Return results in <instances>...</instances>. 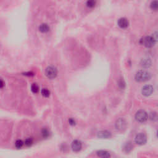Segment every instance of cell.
Returning <instances> with one entry per match:
<instances>
[{
  "instance_id": "6da1fadb",
  "label": "cell",
  "mask_w": 158,
  "mask_h": 158,
  "mask_svg": "<svg viewBox=\"0 0 158 158\" xmlns=\"http://www.w3.org/2000/svg\"><path fill=\"white\" fill-rule=\"evenodd\" d=\"M151 78V74L146 70H141L136 73L135 79L138 82H145L150 80Z\"/></svg>"
},
{
  "instance_id": "7a4b0ae2",
  "label": "cell",
  "mask_w": 158,
  "mask_h": 158,
  "mask_svg": "<svg viewBox=\"0 0 158 158\" xmlns=\"http://www.w3.org/2000/svg\"><path fill=\"white\" fill-rule=\"evenodd\" d=\"M140 43L148 48H152L155 46L156 41L154 40L152 36H146L140 40Z\"/></svg>"
},
{
  "instance_id": "3957f363",
  "label": "cell",
  "mask_w": 158,
  "mask_h": 158,
  "mask_svg": "<svg viewBox=\"0 0 158 158\" xmlns=\"http://www.w3.org/2000/svg\"><path fill=\"white\" fill-rule=\"evenodd\" d=\"M148 119V115L146 112L144 110H139L135 114V119L137 122L140 123H144Z\"/></svg>"
},
{
  "instance_id": "277c9868",
  "label": "cell",
  "mask_w": 158,
  "mask_h": 158,
  "mask_svg": "<svg viewBox=\"0 0 158 158\" xmlns=\"http://www.w3.org/2000/svg\"><path fill=\"white\" fill-rule=\"evenodd\" d=\"M45 75L48 79H53L56 77L58 70L54 66H48L45 70Z\"/></svg>"
},
{
  "instance_id": "5b68a950",
  "label": "cell",
  "mask_w": 158,
  "mask_h": 158,
  "mask_svg": "<svg viewBox=\"0 0 158 158\" xmlns=\"http://www.w3.org/2000/svg\"><path fill=\"white\" fill-rule=\"evenodd\" d=\"M135 141L137 145H143L146 144L147 141V136L143 133H140L135 136Z\"/></svg>"
},
{
  "instance_id": "8992f818",
  "label": "cell",
  "mask_w": 158,
  "mask_h": 158,
  "mask_svg": "<svg viewBox=\"0 0 158 158\" xmlns=\"http://www.w3.org/2000/svg\"><path fill=\"white\" fill-rule=\"evenodd\" d=\"M115 129L119 131H122V130H124L127 127V122L125 121V119H122V118H120V119H117L115 122Z\"/></svg>"
},
{
  "instance_id": "52a82bcc",
  "label": "cell",
  "mask_w": 158,
  "mask_h": 158,
  "mask_svg": "<svg viewBox=\"0 0 158 158\" xmlns=\"http://www.w3.org/2000/svg\"><path fill=\"white\" fill-rule=\"evenodd\" d=\"M153 91L154 88L152 85H146L144 86L142 88L141 93L145 96H149L152 94V93H153Z\"/></svg>"
},
{
  "instance_id": "ba28073f",
  "label": "cell",
  "mask_w": 158,
  "mask_h": 158,
  "mask_svg": "<svg viewBox=\"0 0 158 158\" xmlns=\"http://www.w3.org/2000/svg\"><path fill=\"white\" fill-rule=\"evenodd\" d=\"M82 147V143L78 140H75L72 141L71 144V148L75 152H79L81 150Z\"/></svg>"
},
{
  "instance_id": "9c48e42d",
  "label": "cell",
  "mask_w": 158,
  "mask_h": 158,
  "mask_svg": "<svg viewBox=\"0 0 158 158\" xmlns=\"http://www.w3.org/2000/svg\"><path fill=\"white\" fill-rule=\"evenodd\" d=\"M98 138L101 139H108L110 138L112 136V134L108 130H102V131L99 132L97 135Z\"/></svg>"
},
{
  "instance_id": "30bf717a",
  "label": "cell",
  "mask_w": 158,
  "mask_h": 158,
  "mask_svg": "<svg viewBox=\"0 0 158 158\" xmlns=\"http://www.w3.org/2000/svg\"><path fill=\"white\" fill-rule=\"evenodd\" d=\"M118 25L121 28H127L129 27V22L127 19L125 18V17H122V18L119 19V21L117 22Z\"/></svg>"
},
{
  "instance_id": "8fae6325",
  "label": "cell",
  "mask_w": 158,
  "mask_h": 158,
  "mask_svg": "<svg viewBox=\"0 0 158 158\" xmlns=\"http://www.w3.org/2000/svg\"><path fill=\"white\" fill-rule=\"evenodd\" d=\"M152 62L150 58H143L140 62L141 66L143 68H149L151 66Z\"/></svg>"
},
{
  "instance_id": "7c38bea8",
  "label": "cell",
  "mask_w": 158,
  "mask_h": 158,
  "mask_svg": "<svg viewBox=\"0 0 158 158\" xmlns=\"http://www.w3.org/2000/svg\"><path fill=\"white\" fill-rule=\"evenodd\" d=\"M134 148V145L131 141H127L123 146V151L125 153H130Z\"/></svg>"
},
{
  "instance_id": "4fadbf2b",
  "label": "cell",
  "mask_w": 158,
  "mask_h": 158,
  "mask_svg": "<svg viewBox=\"0 0 158 158\" xmlns=\"http://www.w3.org/2000/svg\"><path fill=\"white\" fill-rule=\"evenodd\" d=\"M96 155L98 156L103 158H108L111 157V155L108 151L105 150H99L96 152Z\"/></svg>"
},
{
  "instance_id": "5bb4252c",
  "label": "cell",
  "mask_w": 158,
  "mask_h": 158,
  "mask_svg": "<svg viewBox=\"0 0 158 158\" xmlns=\"http://www.w3.org/2000/svg\"><path fill=\"white\" fill-rule=\"evenodd\" d=\"M148 119L150 120L153 122H156L158 120V113L155 111H153L150 113L148 115Z\"/></svg>"
},
{
  "instance_id": "9a60e30c",
  "label": "cell",
  "mask_w": 158,
  "mask_h": 158,
  "mask_svg": "<svg viewBox=\"0 0 158 158\" xmlns=\"http://www.w3.org/2000/svg\"><path fill=\"white\" fill-rule=\"evenodd\" d=\"M39 30L42 33H47L49 31V27L48 24L46 23H42L40 25L39 27Z\"/></svg>"
},
{
  "instance_id": "2e32d148",
  "label": "cell",
  "mask_w": 158,
  "mask_h": 158,
  "mask_svg": "<svg viewBox=\"0 0 158 158\" xmlns=\"http://www.w3.org/2000/svg\"><path fill=\"white\" fill-rule=\"evenodd\" d=\"M150 7L153 11H158V0H153L150 4Z\"/></svg>"
},
{
  "instance_id": "e0dca14e",
  "label": "cell",
  "mask_w": 158,
  "mask_h": 158,
  "mask_svg": "<svg viewBox=\"0 0 158 158\" xmlns=\"http://www.w3.org/2000/svg\"><path fill=\"white\" fill-rule=\"evenodd\" d=\"M96 4V0H87L86 4L87 6L89 8H93L95 6Z\"/></svg>"
},
{
  "instance_id": "ac0fdd59",
  "label": "cell",
  "mask_w": 158,
  "mask_h": 158,
  "mask_svg": "<svg viewBox=\"0 0 158 158\" xmlns=\"http://www.w3.org/2000/svg\"><path fill=\"white\" fill-rule=\"evenodd\" d=\"M31 90L33 93H37L39 91V87L37 83H33L31 86Z\"/></svg>"
},
{
  "instance_id": "d6986e66",
  "label": "cell",
  "mask_w": 158,
  "mask_h": 158,
  "mask_svg": "<svg viewBox=\"0 0 158 158\" xmlns=\"http://www.w3.org/2000/svg\"><path fill=\"white\" fill-rule=\"evenodd\" d=\"M41 93L45 98H48L50 95V91L47 88H43V89H42V91H41Z\"/></svg>"
},
{
  "instance_id": "ffe728a7",
  "label": "cell",
  "mask_w": 158,
  "mask_h": 158,
  "mask_svg": "<svg viewBox=\"0 0 158 158\" xmlns=\"http://www.w3.org/2000/svg\"><path fill=\"white\" fill-rule=\"evenodd\" d=\"M118 87L120 88V89H124L125 87V82L124 80L122 79H119L118 81Z\"/></svg>"
},
{
  "instance_id": "44dd1931",
  "label": "cell",
  "mask_w": 158,
  "mask_h": 158,
  "mask_svg": "<svg viewBox=\"0 0 158 158\" xmlns=\"http://www.w3.org/2000/svg\"><path fill=\"white\" fill-rule=\"evenodd\" d=\"M23 142L21 140H18L16 141L15 143V146L16 147V148L17 149H21V148L23 146Z\"/></svg>"
},
{
  "instance_id": "7402d4cb",
  "label": "cell",
  "mask_w": 158,
  "mask_h": 158,
  "mask_svg": "<svg viewBox=\"0 0 158 158\" xmlns=\"http://www.w3.org/2000/svg\"><path fill=\"white\" fill-rule=\"evenodd\" d=\"M32 144H33V139L32 138H27L25 141V145L27 146H31Z\"/></svg>"
},
{
  "instance_id": "603a6c76",
  "label": "cell",
  "mask_w": 158,
  "mask_h": 158,
  "mask_svg": "<svg viewBox=\"0 0 158 158\" xmlns=\"http://www.w3.org/2000/svg\"><path fill=\"white\" fill-rule=\"evenodd\" d=\"M42 134L44 138H48L49 136V132L48 131V130H47L46 129H43L42 130Z\"/></svg>"
},
{
  "instance_id": "cb8c5ba5",
  "label": "cell",
  "mask_w": 158,
  "mask_h": 158,
  "mask_svg": "<svg viewBox=\"0 0 158 158\" xmlns=\"http://www.w3.org/2000/svg\"><path fill=\"white\" fill-rule=\"evenodd\" d=\"M69 123L70 125H72V126L73 125H75V124H76L75 120H74L73 118H70V119H69Z\"/></svg>"
},
{
  "instance_id": "d4e9b609",
  "label": "cell",
  "mask_w": 158,
  "mask_h": 158,
  "mask_svg": "<svg viewBox=\"0 0 158 158\" xmlns=\"http://www.w3.org/2000/svg\"><path fill=\"white\" fill-rule=\"evenodd\" d=\"M152 37H153V38H154V40H155L156 42H157V41H158V32H155V33H153Z\"/></svg>"
},
{
  "instance_id": "484cf974",
  "label": "cell",
  "mask_w": 158,
  "mask_h": 158,
  "mask_svg": "<svg viewBox=\"0 0 158 158\" xmlns=\"http://www.w3.org/2000/svg\"><path fill=\"white\" fill-rule=\"evenodd\" d=\"M4 85V82L2 81V80H1V88H3Z\"/></svg>"
},
{
  "instance_id": "4316f807",
  "label": "cell",
  "mask_w": 158,
  "mask_h": 158,
  "mask_svg": "<svg viewBox=\"0 0 158 158\" xmlns=\"http://www.w3.org/2000/svg\"><path fill=\"white\" fill-rule=\"evenodd\" d=\"M157 136H158V130L157 131Z\"/></svg>"
}]
</instances>
